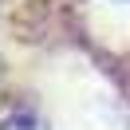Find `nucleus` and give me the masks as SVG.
<instances>
[{"mask_svg":"<svg viewBox=\"0 0 130 130\" xmlns=\"http://www.w3.org/2000/svg\"><path fill=\"white\" fill-rule=\"evenodd\" d=\"M8 130H24V126H16V122H12V126H8Z\"/></svg>","mask_w":130,"mask_h":130,"instance_id":"obj_1","label":"nucleus"}]
</instances>
